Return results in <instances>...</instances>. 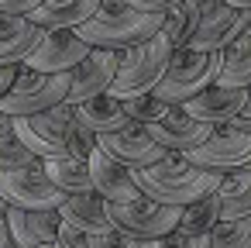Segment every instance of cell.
<instances>
[{
  "instance_id": "34",
  "label": "cell",
  "mask_w": 251,
  "mask_h": 248,
  "mask_svg": "<svg viewBox=\"0 0 251 248\" xmlns=\"http://www.w3.org/2000/svg\"><path fill=\"white\" fill-rule=\"evenodd\" d=\"M42 0H0V14H31Z\"/></svg>"
},
{
  "instance_id": "8",
  "label": "cell",
  "mask_w": 251,
  "mask_h": 248,
  "mask_svg": "<svg viewBox=\"0 0 251 248\" xmlns=\"http://www.w3.org/2000/svg\"><path fill=\"white\" fill-rule=\"evenodd\" d=\"M0 196L11 207L35 210V207H59L69 193L59 190L45 172L42 159H35L31 165H21V169H0Z\"/></svg>"
},
{
  "instance_id": "30",
  "label": "cell",
  "mask_w": 251,
  "mask_h": 248,
  "mask_svg": "<svg viewBox=\"0 0 251 248\" xmlns=\"http://www.w3.org/2000/svg\"><path fill=\"white\" fill-rule=\"evenodd\" d=\"M38 155L18 138V135H4L0 138V169H21V165H31Z\"/></svg>"
},
{
  "instance_id": "7",
  "label": "cell",
  "mask_w": 251,
  "mask_h": 248,
  "mask_svg": "<svg viewBox=\"0 0 251 248\" xmlns=\"http://www.w3.org/2000/svg\"><path fill=\"white\" fill-rule=\"evenodd\" d=\"M179 214H182V207L162 203V200H155V196H148V193H138L134 200H117V203H110L114 224L124 227V231H131V234L141 238V241L162 238V234H169L172 227H179Z\"/></svg>"
},
{
  "instance_id": "33",
  "label": "cell",
  "mask_w": 251,
  "mask_h": 248,
  "mask_svg": "<svg viewBox=\"0 0 251 248\" xmlns=\"http://www.w3.org/2000/svg\"><path fill=\"white\" fill-rule=\"evenodd\" d=\"M55 245H62V248H90V234L79 231L76 224L62 220V224H59V238H55Z\"/></svg>"
},
{
  "instance_id": "1",
  "label": "cell",
  "mask_w": 251,
  "mask_h": 248,
  "mask_svg": "<svg viewBox=\"0 0 251 248\" xmlns=\"http://www.w3.org/2000/svg\"><path fill=\"white\" fill-rule=\"evenodd\" d=\"M134 179H138L141 193H148V196H155L162 203L186 207V203L213 193L220 186L224 172L196 165L186 152H165L158 162H151L145 169H134Z\"/></svg>"
},
{
  "instance_id": "12",
  "label": "cell",
  "mask_w": 251,
  "mask_h": 248,
  "mask_svg": "<svg viewBox=\"0 0 251 248\" xmlns=\"http://www.w3.org/2000/svg\"><path fill=\"white\" fill-rule=\"evenodd\" d=\"M90 49H93V45L83 42L76 28H45L42 42H38L35 52L25 59V66L45 69V73H69L73 66H79V59H83Z\"/></svg>"
},
{
  "instance_id": "42",
  "label": "cell",
  "mask_w": 251,
  "mask_h": 248,
  "mask_svg": "<svg viewBox=\"0 0 251 248\" xmlns=\"http://www.w3.org/2000/svg\"><path fill=\"white\" fill-rule=\"evenodd\" d=\"M244 35H251V25H248V31H244Z\"/></svg>"
},
{
  "instance_id": "20",
  "label": "cell",
  "mask_w": 251,
  "mask_h": 248,
  "mask_svg": "<svg viewBox=\"0 0 251 248\" xmlns=\"http://www.w3.org/2000/svg\"><path fill=\"white\" fill-rule=\"evenodd\" d=\"M103 0H42V4L28 14L42 28H79L100 11Z\"/></svg>"
},
{
  "instance_id": "24",
  "label": "cell",
  "mask_w": 251,
  "mask_h": 248,
  "mask_svg": "<svg viewBox=\"0 0 251 248\" xmlns=\"http://www.w3.org/2000/svg\"><path fill=\"white\" fill-rule=\"evenodd\" d=\"M217 193H220L224 220H230V217H248V214H251V165H248V169H237V172H224Z\"/></svg>"
},
{
  "instance_id": "40",
  "label": "cell",
  "mask_w": 251,
  "mask_h": 248,
  "mask_svg": "<svg viewBox=\"0 0 251 248\" xmlns=\"http://www.w3.org/2000/svg\"><path fill=\"white\" fill-rule=\"evenodd\" d=\"M227 4H234V7H244V11H251V0H227Z\"/></svg>"
},
{
  "instance_id": "2",
  "label": "cell",
  "mask_w": 251,
  "mask_h": 248,
  "mask_svg": "<svg viewBox=\"0 0 251 248\" xmlns=\"http://www.w3.org/2000/svg\"><path fill=\"white\" fill-rule=\"evenodd\" d=\"M76 31L93 49L124 52L162 31V11H141V7H131L127 0H103L100 11L90 21H83Z\"/></svg>"
},
{
  "instance_id": "21",
  "label": "cell",
  "mask_w": 251,
  "mask_h": 248,
  "mask_svg": "<svg viewBox=\"0 0 251 248\" xmlns=\"http://www.w3.org/2000/svg\"><path fill=\"white\" fill-rule=\"evenodd\" d=\"M76 117L83 124H90L97 135H107V131H121L124 124H131L127 110H124V100L114 97L110 90L107 93H97V97H86L76 104Z\"/></svg>"
},
{
  "instance_id": "26",
  "label": "cell",
  "mask_w": 251,
  "mask_h": 248,
  "mask_svg": "<svg viewBox=\"0 0 251 248\" xmlns=\"http://www.w3.org/2000/svg\"><path fill=\"white\" fill-rule=\"evenodd\" d=\"M220 86H251V35H241L224 49V66L217 76Z\"/></svg>"
},
{
  "instance_id": "43",
  "label": "cell",
  "mask_w": 251,
  "mask_h": 248,
  "mask_svg": "<svg viewBox=\"0 0 251 248\" xmlns=\"http://www.w3.org/2000/svg\"><path fill=\"white\" fill-rule=\"evenodd\" d=\"M55 248H62V245H55Z\"/></svg>"
},
{
  "instance_id": "10",
  "label": "cell",
  "mask_w": 251,
  "mask_h": 248,
  "mask_svg": "<svg viewBox=\"0 0 251 248\" xmlns=\"http://www.w3.org/2000/svg\"><path fill=\"white\" fill-rule=\"evenodd\" d=\"M251 25V11L234 7L227 0H203V21L193 35V49L203 52H224L230 42H237Z\"/></svg>"
},
{
  "instance_id": "31",
  "label": "cell",
  "mask_w": 251,
  "mask_h": 248,
  "mask_svg": "<svg viewBox=\"0 0 251 248\" xmlns=\"http://www.w3.org/2000/svg\"><path fill=\"white\" fill-rule=\"evenodd\" d=\"M145 248H210V234H189L182 227H172L162 238H148Z\"/></svg>"
},
{
  "instance_id": "25",
  "label": "cell",
  "mask_w": 251,
  "mask_h": 248,
  "mask_svg": "<svg viewBox=\"0 0 251 248\" xmlns=\"http://www.w3.org/2000/svg\"><path fill=\"white\" fill-rule=\"evenodd\" d=\"M220 220H224V207H220L217 190L200 196V200H193V203H186L182 214H179V227L189 231V234H210Z\"/></svg>"
},
{
  "instance_id": "4",
  "label": "cell",
  "mask_w": 251,
  "mask_h": 248,
  "mask_svg": "<svg viewBox=\"0 0 251 248\" xmlns=\"http://www.w3.org/2000/svg\"><path fill=\"white\" fill-rule=\"evenodd\" d=\"M220 66H224V52H203V49L182 45V49L172 52L169 69L158 80L155 93L165 104H186L189 97H196L200 90H206V86L217 83Z\"/></svg>"
},
{
  "instance_id": "23",
  "label": "cell",
  "mask_w": 251,
  "mask_h": 248,
  "mask_svg": "<svg viewBox=\"0 0 251 248\" xmlns=\"http://www.w3.org/2000/svg\"><path fill=\"white\" fill-rule=\"evenodd\" d=\"M45 172L52 176V183L66 193H90L93 190V172H90V159H73V155H52L42 159Z\"/></svg>"
},
{
  "instance_id": "18",
  "label": "cell",
  "mask_w": 251,
  "mask_h": 248,
  "mask_svg": "<svg viewBox=\"0 0 251 248\" xmlns=\"http://www.w3.org/2000/svg\"><path fill=\"white\" fill-rule=\"evenodd\" d=\"M42 35L45 28L28 14H0V66H21L35 52Z\"/></svg>"
},
{
  "instance_id": "16",
  "label": "cell",
  "mask_w": 251,
  "mask_h": 248,
  "mask_svg": "<svg viewBox=\"0 0 251 248\" xmlns=\"http://www.w3.org/2000/svg\"><path fill=\"white\" fill-rule=\"evenodd\" d=\"M244 100H248V86H220V83H213V86L200 90L196 97H189L182 107L193 117H200V121L217 128V124H230L237 117V110L244 107Z\"/></svg>"
},
{
  "instance_id": "37",
  "label": "cell",
  "mask_w": 251,
  "mask_h": 248,
  "mask_svg": "<svg viewBox=\"0 0 251 248\" xmlns=\"http://www.w3.org/2000/svg\"><path fill=\"white\" fill-rule=\"evenodd\" d=\"M131 7H141V11H165L169 4H176V0H127Z\"/></svg>"
},
{
  "instance_id": "5",
  "label": "cell",
  "mask_w": 251,
  "mask_h": 248,
  "mask_svg": "<svg viewBox=\"0 0 251 248\" xmlns=\"http://www.w3.org/2000/svg\"><path fill=\"white\" fill-rule=\"evenodd\" d=\"M66 97H69V73H45V69H31L21 62L14 86L0 100V110H7L11 117L42 114V110L62 104Z\"/></svg>"
},
{
  "instance_id": "39",
  "label": "cell",
  "mask_w": 251,
  "mask_h": 248,
  "mask_svg": "<svg viewBox=\"0 0 251 248\" xmlns=\"http://www.w3.org/2000/svg\"><path fill=\"white\" fill-rule=\"evenodd\" d=\"M4 135H14V117L7 110H0V138H4Z\"/></svg>"
},
{
  "instance_id": "35",
  "label": "cell",
  "mask_w": 251,
  "mask_h": 248,
  "mask_svg": "<svg viewBox=\"0 0 251 248\" xmlns=\"http://www.w3.org/2000/svg\"><path fill=\"white\" fill-rule=\"evenodd\" d=\"M18 73H21V66H0V100H4V97H7V90L14 86Z\"/></svg>"
},
{
  "instance_id": "3",
  "label": "cell",
  "mask_w": 251,
  "mask_h": 248,
  "mask_svg": "<svg viewBox=\"0 0 251 248\" xmlns=\"http://www.w3.org/2000/svg\"><path fill=\"white\" fill-rule=\"evenodd\" d=\"M172 52H176V45L169 42L165 31L151 35V38L141 42V45L124 49V52H121V69H117V76H114L110 93L121 97V100H127V97H138V93L155 90L158 80H162L165 69H169Z\"/></svg>"
},
{
  "instance_id": "11",
  "label": "cell",
  "mask_w": 251,
  "mask_h": 248,
  "mask_svg": "<svg viewBox=\"0 0 251 248\" xmlns=\"http://www.w3.org/2000/svg\"><path fill=\"white\" fill-rule=\"evenodd\" d=\"M121 69V52L117 49H90L79 66L69 69V104H79L86 97L107 93L114 86V76Z\"/></svg>"
},
{
  "instance_id": "44",
  "label": "cell",
  "mask_w": 251,
  "mask_h": 248,
  "mask_svg": "<svg viewBox=\"0 0 251 248\" xmlns=\"http://www.w3.org/2000/svg\"><path fill=\"white\" fill-rule=\"evenodd\" d=\"M0 220H4V217H0Z\"/></svg>"
},
{
  "instance_id": "9",
  "label": "cell",
  "mask_w": 251,
  "mask_h": 248,
  "mask_svg": "<svg viewBox=\"0 0 251 248\" xmlns=\"http://www.w3.org/2000/svg\"><path fill=\"white\" fill-rule=\"evenodd\" d=\"M196 165L203 169H217V172H237V169H248L251 165V131L237 128V124H217L213 135L186 152Z\"/></svg>"
},
{
  "instance_id": "27",
  "label": "cell",
  "mask_w": 251,
  "mask_h": 248,
  "mask_svg": "<svg viewBox=\"0 0 251 248\" xmlns=\"http://www.w3.org/2000/svg\"><path fill=\"white\" fill-rule=\"evenodd\" d=\"M210 248H251V214L220 220L210 231Z\"/></svg>"
},
{
  "instance_id": "22",
  "label": "cell",
  "mask_w": 251,
  "mask_h": 248,
  "mask_svg": "<svg viewBox=\"0 0 251 248\" xmlns=\"http://www.w3.org/2000/svg\"><path fill=\"white\" fill-rule=\"evenodd\" d=\"M200 21H203V0H176V4H169L162 11V31L169 35V42L176 49L193 42Z\"/></svg>"
},
{
  "instance_id": "17",
  "label": "cell",
  "mask_w": 251,
  "mask_h": 248,
  "mask_svg": "<svg viewBox=\"0 0 251 248\" xmlns=\"http://www.w3.org/2000/svg\"><path fill=\"white\" fill-rule=\"evenodd\" d=\"M7 224H11V234L18 238L21 248L55 245V238H59V224H62V214H59V207H35V210L11 207V210H7Z\"/></svg>"
},
{
  "instance_id": "32",
  "label": "cell",
  "mask_w": 251,
  "mask_h": 248,
  "mask_svg": "<svg viewBox=\"0 0 251 248\" xmlns=\"http://www.w3.org/2000/svg\"><path fill=\"white\" fill-rule=\"evenodd\" d=\"M90 248H145V241L114 224V227L103 231V234H90Z\"/></svg>"
},
{
  "instance_id": "6",
  "label": "cell",
  "mask_w": 251,
  "mask_h": 248,
  "mask_svg": "<svg viewBox=\"0 0 251 248\" xmlns=\"http://www.w3.org/2000/svg\"><path fill=\"white\" fill-rule=\"evenodd\" d=\"M76 121V104L62 100L42 114H21L14 117V135L38 155V159H52V155H66V131Z\"/></svg>"
},
{
  "instance_id": "15",
  "label": "cell",
  "mask_w": 251,
  "mask_h": 248,
  "mask_svg": "<svg viewBox=\"0 0 251 248\" xmlns=\"http://www.w3.org/2000/svg\"><path fill=\"white\" fill-rule=\"evenodd\" d=\"M90 172H93V190L107 200V203H117V200H134L141 193L138 179H134V169L124 165L121 159H114L110 152H103L100 145L93 148L90 155Z\"/></svg>"
},
{
  "instance_id": "14",
  "label": "cell",
  "mask_w": 251,
  "mask_h": 248,
  "mask_svg": "<svg viewBox=\"0 0 251 248\" xmlns=\"http://www.w3.org/2000/svg\"><path fill=\"white\" fill-rule=\"evenodd\" d=\"M148 131H151L155 141H158L162 148H169V152H193V148H200V145L213 135V124L193 117L182 104H172V110H169L162 121L148 124Z\"/></svg>"
},
{
  "instance_id": "29",
  "label": "cell",
  "mask_w": 251,
  "mask_h": 248,
  "mask_svg": "<svg viewBox=\"0 0 251 248\" xmlns=\"http://www.w3.org/2000/svg\"><path fill=\"white\" fill-rule=\"evenodd\" d=\"M97 145H100V135H97L90 124H83V121L76 117V121L69 124V131H66V155H73V159H90Z\"/></svg>"
},
{
  "instance_id": "28",
  "label": "cell",
  "mask_w": 251,
  "mask_h": 248,
  "mask_svg": "<svg viewBox=\"0 0 251 248\" xmlns=\"http://www.w3.org/2000/svg\"><path fill=\"white\" fill-rule=\"evenodd\" d=\"M124 110H127V117L138 121V124H155V121H162V117L172 110V104H165L155 90H148V93L127 97V100H124Z\"/></svg>"
},
{
  "instance_id": "41",
  "label": "cell",
  "mask_w": 251,
  "mask_h": 248,
  "mask_svg": "<svg viewBox=\"0 0 251 248\" xmlns=\"http://www.w3.org/2000/svg\"><path fill=\"white\" fill-rule=\"evenodd\" d=\"M35 248H55V245H35Z\"/></svg>"
},
{
  "instance_id": "36",
  "label": "cell",
  "mask_w": 251,
  "mask_h": 248,
  "mask_svg": "<svg viewBox=\"0 0 251 248\" xmlns=\"http://www.w3.org/2000/svg\"><path fill=\"white\" fill-rule=\"evenodd\" d=\"M230 124H237V128H244V131H251V86H248V100H244V107L237 110V117H234Z\"/></svg>"
},
{
  "instance_id": "19",
  "label": "cell",
  "mask_w": 251,
  "mask_h": 248,
  "mask_svg": "<svg viewBox=\"0 0 251 248\" xmlns=\"http://www.w3.org/2000/svg\"><path fill=\"white\" fill-rule=\"evenodd\" d=\"M59 214H62V220L76 224V227L86 231V234H103V231L114 227L110 203H107L97 190H90V193H69V196L59 203Z\"/></svg>"
},
{
  "instance_id": "13",
  "label": "cell",
  "mask_w": 251,
  "mask_h": 248,
  "mask_svg": "<svg viewBox=\"0 0 251 248\" xmlns=\"http://www.w3.org/2000/svg\"><path fill=\"white\" fill-rule=\"evenodd\" d=\"M100 148L110 152L114 159H121V162L131 165V169H145V165L158 162V159L169 152V148H162V145L155 141V135L148 131V124H138V121L124 124L121 131L100 135Z\"/></svg>"
},
{
  "instance_id": "38",
  "label": "cell",
  "mask_w": 251,
  "mask_h": 248,
  "mask_svg": "<svg viewBox=\"0 0 251 248\" xmlns=\"http://www.w3.org/2000/svg\"><path fill=\"white\" fill-rule=\"evenodd\" d=\"M0 248H21V245H18V238L11 234V224H7V217L0 220Z\"/></svg>"
}]
</instances>
